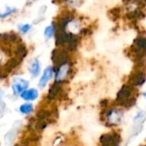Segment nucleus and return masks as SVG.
<instances>
[{"mask_svg":"<svg viewBox=\"0 0 146 146\" xmlns=\"http://www.w3.org/2000/svg\"><path fill=\"white\" fill-rule=\"evenodd\" d=\"M134 92H135V88L131 84H127L123 85L117 94V97H116L117 103L125 108H130L133 106L136 102V97Z\"/></svg>","mask_w":146,"mask_h":146,"instance_id":"1","label":"nucleus"},{"mask_svg":"<svg viewBox=\"0 0 146 146\" xmlns=\"http://www.w3.org/2000/svg\"><path fill=\"white\" fill-rule=\"evenodd\" d=\"M55 71H54V79L55 82L64 84L66 80L69 79L72 66H71V61L70 58L68 59L67 61L60 64L59 65L54 67Z\"/></svg>","mask_w":146,"mask_h":146,"instance_id":"2","label":"nucleus"},{"mask_svg":"<svg viewBox=\"0 0 146 146\" xmlns=\"http://www.w3.org/2000/svg\"><path fill=\"white\" fill-rule=\"evenodd\" d=\"M146 82V70L144 67H137L129 77L128 84L134 88H138L143 85Z\"/></svg>","mask_w":146,"mask_h":146,"instance_id":"3","label":"nucleus"},{"mask_svg":"<svg viewBox=\"0 0 146 146\" xmlns=\"http://www.w3.org/2000/svg\"><path fill=\"white\" fill-rule=\"evenodd\" d=\"M123 117V112L118 108H111L106 112V119L107 122L110 125H119Z\"/></svg>","mask_w":146,"mask_h":146,"instance_id":"4","label":"nucleus"},{"mask_svg":"<svg viewBox=\"0 0 146 146\" xmlns=\"http://www.w3.org/2000/svg\"><path fill=\"white\" fill-rule=\"evenodd\" d=\"M29 85V82L28 80H25V79L18 78V77L14 78L12 80V84H11L13 92L17 96H18V95L21 96V94L28 89Z\"/></svg>","mask_w":146,"mask_h":146,"instance_id":"5","label":"nucleus"},{"mask_svg":"<svg viewBox=\"0 0 146 146\" xmlns=\"http://www.w3.org/2000/svg\"><path fill=\"white\" fill-rule=\"evenodd\" d=\"M102 146H119L120 137L117 133L104 134L101 137Z\"/></svg>","mask_w":146,"mask_h":146,"instance_id":"6","label":"nucleus"},{"mask_svg":"<svg viewBox=\"0 0 146 146\" xmlns=\"http://www.w3.org/2000/svg\"><path fill=\"white\" fill-rule=\"evenodd\" d=\"M54 71H55V69L53 66H47L44 71H43V74L42 76L40 77V81H39V88L40 89H44L46 84H48V82L54 77Z\"/></svg>","mask_w":146,"mask_h":146,"instance_id":"7","label":"nucleus"},{"mask_svg":"<svg viewBox=\"0 0 146 146\" xmlns=\"http://www.w3.org/2000/svg\"><path fill=\"white\" fill-rule=\"evenodd\" d=\"M146 119V113L143 111H139L133 119V127H132V134L136 136L140 132L143 127V121Z\"/></svg>","mask_w":146,"mask_h":146,"instance_id":"8","label":"nucleus"},{"mask_svg":"<svg viewBox=\"0 0 146 146\" xmlns=\"http://www.w3.org/2000/svg\"><path fill=\"white\" fill-rule=\"evenodd\" d=\"M62 90H63V84L54 82L48 90L47 99L49 101H52V100L56 99L58 96H60V94L62 93Z\"/></svg>","mask_w":146,"mask_h":146,"instance_id":"9","label":"nucleus"},{"mask_svg":"<svg viewBox=\"0 0 146 146\" xmlns=\"http://www.w3.org/2000/svg\"><path fill=\"white\" fill-rule=\"evenodd\" d=\"M28 70L33 78H37L40 75V70H41L40 60L38 58H33L28 65Z\"/></svg>","mask_w":146,"mask_h":146,"instance_id":"10","label":"nucleus"},{"mask_svg":"<svg viewBox=\"0 0 146 146\" xmlns=\"http://www.w3.org/2000/svg\"><path fill=\"white\" fill-rule=\"evenodd\" d=\"M21 61H22V60L19 59V58H17V57H13V58H10V59L6 62V64H5V67H4V70H4L5 73H8V72L12 71L15 68H17V67L19 65V64H20Z\"/></svg>","mask_w":146,"mask_h":146,"instance_id":"11","label":"nucleus"},{"mask_svg":"<svg viewBox=\"0 0 146 146\" xmlns=\"http://www.w3.org/2000/svg\"><path fill=\"white\" fill-rule=\"evenodd\" d=\"M38 96H39V92L36 89L26 90L21 94V97L25 101H35L37 99Z\"/></svg>","mask_w":146,"mask_h":146,"instance_id":"12","label":"nucleus"},{"mask_svg":"<svg viewBox=\"0 0 146 146\" xmlns=\"http://www.w3.org/2000/svg\"><path fill=\"white\" fill-rule=\"evenodd\" d=\"M27 54H28V49L26 45L23 42H19V44L17 46L15 49V56L19 59L23 60L27 56Z\"/></svg>","mask_w":146,"mask_h":146,"instance_id":"13","label":"nucleus"},{"mask_svg":"<svg viewBox=\"0 0 146 146\" xmlns=\"http://www.w3.org/2000/svg\"><path fill=\"white\" fill-rule=\"evenodd\" d=\"M56 33V25L55 23H52L51 25L47 26L44 30V35L46 39H51Z\"/></svg>","mask_w":146,"mask_h":146,"instance_id":"14","label":"nucleus"},{"mask_svg":"<svg viewBox=\"0 0 146 146\" xmlns=\"http://www.w3.org/2000/svg\"><path fill=\"white\" fill-rule=\"evenodd\" d=\"M64 2L69 8L73 9L80 6L83 3V0H64Z\"/></svg>","mask_w":146,"mask_h":146,"instance_id":"15","label":"nucleus"},{"mask_svg":"<svg viewBox=\"0 0 146 146\" xmlns=\"http://www.w3.org/2000/svg\"><path fill=\"white\" fill-rule=\"evenodd\" d=\"M33 111V105L31 103H24L20 107V112L23 114H29Z\"/></svg>","mask_w":146,"mask_h":146,"instance_id":"16","label":"nucleus"},{"mask_svg":"<svg viewBox=\"0 0 146 146\" xmlns=\"http://www.w3.org/2000/svg\"><path fill=\"white\" fill-rule=\"evenodd\" d=\"M17 11V10L16 8H10V7H7L5 12H4V13H1V12H0V18H5V17H9V16H11V15L16 13Z\"/></svg>","mask_w":146,"mask_h":146,"instance_id":"17","label":"nucleus"},{"mask_svg":"<svg viewBox=\"0 0 146 146\" xmlns=\"http://www.w3.org/2000/svg\"><path fill=\"white\" fill-rule=\"evenodd\" d=\"M18 29H19V31H20L21 34L25 35V34H27L28 32L30 31L31 25L30 24H28V23H26V24H21V25L18 26Z\"/></svg>","mask_w":146,"mask_h":146,"instance_id":"18","label":"nucleus"},{"mask_svg":"<svg viewBox=\"0 0 146 146\" xmlns=\"http://www.w3.org/2000/svg\"><path fill=\"white\" fill-rule=\"evenodd\" d=\"M143 96L144 97V99H145V101H146V92H143Z\"/></svg>","mask_w":146,"mask_h":146,"instance_id":"19","label":"nucleus"}]
</instances>
